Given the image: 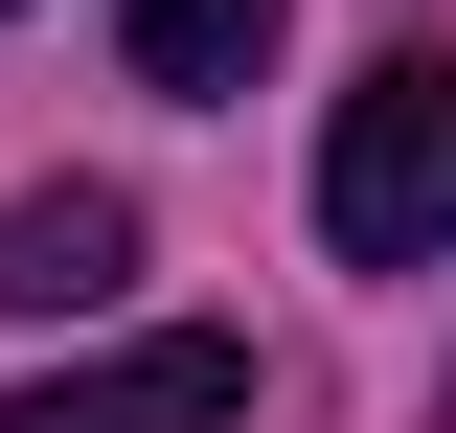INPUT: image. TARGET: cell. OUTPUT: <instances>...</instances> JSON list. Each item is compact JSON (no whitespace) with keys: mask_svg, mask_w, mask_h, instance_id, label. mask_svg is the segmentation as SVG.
I'll return each instance as SVG.
<instances>
[{"mask_svg":"<svg viewBox=\"0 0 456 433\" xmlns=\"http://www.w3.org/2000/svg\"><path fill=\"white\" fill-rule=\"evenodd\" d=\"M297 0H114V46H137V92H251L274 69Z\"/></svg>","mask_w":456,"mask_h":433,"instance_id":"cell-4","label":"cell"},{"mask_svg":"<svg viewBox=\"0 0 456 433\" xmlns=\"http://www.w3.org/2000/svg\"><path fill=\"white\" fill-rule=\"evenodd\" d=\"M114 274H137V206L114 183H23L0 206V320H114Z\"/></svg>","mask_w":456,"mask_h":433,"instance_id":"cell-3","label":"cell"},{"mask_svg":"<svg viewBox=\"0 0 456 433\" xmlns=\"http://www.w3.org/2000/svg\"><path fill=\"white\" fill-rule=\"evenodd\" d=\"M0 433H251V342L160 320V342H114V365H46V388H0Z\"/></svg>","mask_w":456,"mask_h":433,"instance_id":"cell-2","label":"cell"},{"mask_svg":"<svg viewBox=\"0 0 456 433\" xmlns=\"http://www.w3.org/2000/svg\"><path fill=\"white\" fill-rule=\"evenodd\" d=\"M320 228L365 274H434L456 251V46H388L365 92L320 114Z\"/></svg>","mask_w":456,"mask_h":433,"instance_id":"cell-1","label":"cell"}]
</instances>
